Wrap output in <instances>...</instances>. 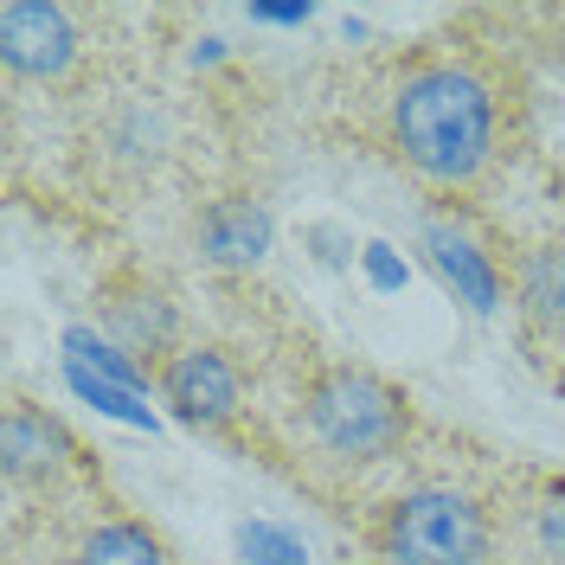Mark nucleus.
Returning <instances> with one entry per match:
<instances>
[{
	"label": "nucleus",
	"instance_id": "nucleus-1",
	"mask_svg": "<svg viewBox=\"0 0 565 565\" xmlns=\"http://www.w3.org/2000/svg\"><path fill=\"white\" fill-rule=\"evenodd\" d=\"M380 148L430 193H476L501 161V84L476 52L418 45L380 77Z\"/></svg>",
	"mask_w": 565,
	"mask_h": 565
},
{
	"label": "nucleus",
	"instance_id": "nucleus-2",
	"mask_svg": "<svg viewBox=\"0 0 565 565\" xmlns=\"http://www.w3.org/2000/svg\"><path fill=\"white\" fill-rule=\"evenodd\" d=\"M296 418H302V430H309V444H316L321 457L348 462V469H366V462H386L412 444L418 405L380 366L321 360L296 386Z\"/></svg>",
	"mask_w": 565,
	"mask_h": 565
},
{
	"label": "nucleus",
	"instance_id": "nucleus-3",
	"mask_svg": "<svg viewBox=\"0 0 565 565\" xmlns=\"http://www.w3.org/2000/svg\"><path fill=\"white\" fill-rule=\"evenodd\" d=\"M360 540L380 565H501L494 501L457 482H412L360 514Z\"/></svg>",
	"mask_w": 565,
	"mask_h": 565
},
{
	"label": "nucleus",
	"instance_id": "nucleus-4",
	"mask_svg": "<svg viewBox=\"0 0 565 565\" xmlns=\"http://www.w3.org/2000/svg\"><path fill=\"white\" fill-rule=\"evenodd\" d=\"M97 328H104L109 348H122L136 366L161 373L186 341H180V302L161 277H148L136 264H116L104 282H97Z\"/></svg>",
	"mask_w": 565,
	"mask_h": 565
},
{
	"label": "nucleus",
	"instance_id": "nucleus-5",
	"mask_svg": "<svg viewBox=\"0 0 565 565\" xmlns=\"http://www.w3.org/2000/svg\"><path fill=\"white\" fill-rule=\"evenodd\" d=\"M418 250H424V264L437 270V282L457 296L469 316H494V309L508 302V257L469 225L462 200H437V206H424Z\"/></svg>",
	"mask_w": 565,
	"mask_h": 565
},
{
	"label": "nucleus",
	"instance_id": "nucleus-6",
	"mask_svg": "<svg viewBox=\"0 0 565 565\" xmlns=\"http://www.w3.org/2000/svg\"><path fill=\"white\" fill-rule=\"evenodd\" d=\"M0 65L20 84H71L84 65V26L58 0H0Z\"/></svg>",
	"mask_w": 565,
	"mask_h": 565
},
{
	"label": "nucleus",
	"instance_id": "nucleus-7",
	"mask_svg": "<svg viewBox=\"0 0 565 565\" xmlns=\"http://www.w3.org/2000/svg\"><path fill=\"white\" fill-rule=\"evenodd\" d=\"M90 457H84V444L71 437L65 418H52L45 405H33L26 392H13L7 398V412H0V476L13 482V489H65L71 476H84Z\"/></svg>",
	"mask_w": 565,
	"mask_h": 565
},
{
	"label": "nucleus",
	"instance_id": "nucleus-8",
	"mask_svg": "<svg viewBox=\"0 0 565 565\" xmlns=\"http://www.w3.org/2000/svg\"><path fill=\"white\" fill-rule=\"evenodd\" d=\"M154 392H161V405H168L180 424L212 430V437L245 418V373H238L232 353L212 348V341H186V348L154 373Z\"/></svg>",
	"mask_w": 565,
	"mask_h": 565
},
{
	"label": "nucleus",
	"instance_id": "nucleus-9",
	"mask_svg": "<svg viewBox=\"0 0 565 565\" xmlns=\"http://www.w3.org/2000/svg\"><path fill=\"white\" fill-rule=\"evenodd\" d=\"M501 565H565V476L521 469L494 494Z\"/></svg>",
	"mask_w": 565,
	"mask_h": 565
},
{
	"label": "nucleus",
	"instance_id": "nucleus-10",
	"mask_svg": "<svg viewBox=\"0 0 565 565\" xmlns=\"http://www.w3.org/2000/svg\"><path fill=\"white\" fill-rule=\"evenodd\" d=\"M508 302L533 360L565 353V238H533L508 250Z\"/></svg>",
	"mask_w": 565,
	"mask_h": 565
},
{
	"label": "nucleus",
	"instance_id": "nucleus-11",
	"mask_svg": "<svg viewBox=\"0 0 565 565\" xmlns=\"http://www.w3.org/2000/svg\"><path fill=\"white\" fill-rule=\"evenodd\" d=\"M270 238H277V218L250 193H218V200H206V206L193 212V245H200V257H206L212 270H250V264H264Z\"/></svg>",
	"mask_w": 565,
	"mask_h": 565
},
{
	"label": "nucleus",
	"instance_id": "nucleus-12",
	"mask_svg": "<svg viewBox=\"0 0 565 565\" xmlns=\"http://www.w3.org/2000/svg\"><path fill=\"white\" fill-rule=\"evenodd\" d=\"M65 565H174L168 540L136 521V514H104L90 527H77V540L65 546Z\"/></svg>",
	"mask_w": 565,
	"mask_h": 565
},
{
	"label": "nucleus",
	"instance_id": "nucleus-13",
	"mask_svg": "<svg viewBox=\"0 0 565 565\" xmlns=\"http://www.w3.org/2000/svg\"><path fill=\"white\" fill-rule=\"evenodd\" d=\"M168 148V109L161 104H122L104 122V154L129 161V168H154Z\"/></svg>",
	"mask_w": 565,
	"mask_h": 565
},
{
	"label": "nucleus",
	"instance_id": "nucleus-14",
	"mask_svg": "<svg viewBox=\"0 0 565 565\" xmlns=\"http://www.w3.org/2000/svg\"><path fill=\"white\" fill-rule=\"evenodd\" d=\"M65 380L77 386V398H90L97 412H109V418H122V424H154L148 418V405H136V392H122V386H109V380H97L90 366H77V360H65Z\"/></svg>",
	"mask_w": 565,
	"mask_h": 565
},
{
	"label": "nucleus",
	"instance_id": "nucleus-15",
	"mask_svg": "<svg viewBox=\"0 0 565 565\" xmlns=\"http://www.w3.org/2000/svg\"><path fill=\"white\" fill-rule=\"evenodd\" d=\"M238 553H245V565H302V546L282 527H270V521L238 527Z\"/></svg>",
	"mask_w": 565,
	"mask_h": 565
},
{
	"label": "nucleus",
	"instance_id": "nucleus-16",
	"mask_svg": "<svg viewBox=\"0 0 565 565\" xmlns=\"http://www.w3.org/2000/svg\"><path fill=\"white\" fill-rule=\"evenodd\" d=\"M360 264H366V277H373V289H405V264H398V250L392 245H360Z\"/></svg>",
	"mask_w": 565,
	"mask_h": 565
},
{
	"label": "nucleus",
	"instance_id": "nucleus-17",
	"mask_svg": "<svg viewBox=\"0 0 565 565\" xmlns=\"http://www.w3.org/2000/svg\"><path fill=\"white\" fill-rule=\"evenodd\" d=\"M250 20H270V26H302V20H309V0H302V7H250Z\"/></svg>",
	"mask_w": 565,
	"mask_h": 565
}]
</instances>
